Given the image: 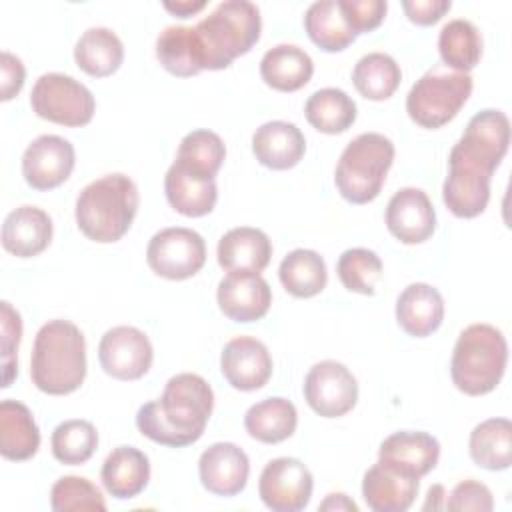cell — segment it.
Here are the masks:
<instances>
[{
  "mask_svg": "<svg viewBox=\"0 0 512 512\" xmlns=\"http://www.w3.org/2000/svg\"><path fill=\"white\" fill-rule=\"evenodd\" d=\"M214 408L210 384L192 372L172 376L158 400L146 402L136 412V426L142 436L156 444L182 448L204 434Z\"/></svg>",
  "mask_w": 512,
  "mask_h": 512,
  "instance_id": "cell-1",
  "label": "cell"
},
{
  "mask_svg": "<svg viewBox=\"0 0 512 512\" xmlns=\"http://www.w3.org/2000/svg\"><path fill=\"white\" fill-rule=\"evenodd\" d=\"M32 384L50 396L78 390L86 378V340L70 320H48L34 338L30 356Z\"/></svg>",
  "mask_w": 512,
  "mask_h": 512,
  "instance_id": "cell-2",
  "label": "cell"
},
{
  "mask_svg": "<svg viewBox=\"0 0 512 512\" xmlns=\"http://www.w3.org/2000/svg\"><path fill=\"white\" fill-rule=\"evenodd\" d=\"M140 194L134 180L122 172L106 174L86 184L76 198V224L94 242H118L132 226Z\"/></svg>",
  "mask_w": 512,
  "mask_h": 512,
  "instance_id": "cell-3",
  "label": "cell"
},
{
  "mask_svg": "<svg viewBox=\"0 0 512 512\" xmlns=\"http://www.w3.org/2000/svg\"><path fill=\"white\" fill-rule=\"evenodd\" d=\"M260 10L248 0H224L194 26L202 70H224L258 42Z\"/></svg>",
  "mask_w": 512,
  "mask_h": 512,
  "instance_id": "cell-4",
  "label": "cell"
},
{
  "mask_svg": "<svg viewBox=\"0 0 512 512\" xmlns=\"http://www.w3.org/2000/svg\"><path fill=\"white\" fill-rule=\"evenodd\" d=\"M508 344L504 334L484 322L466 326L452 350L450 376L454 386L468 396L492 392L506 370Z\"/></svg>",
  "mask_w": 512,
  "mask_h": 512,
  "instance_id": "cell-5",
  "label": "cell"
},
{
  "mask_svg": "<svg viewBox=\"0 0 512 512\" xmlns=\"http://www.w3.org/2000/svg\"><path fill=\"white\" fill-rule=\"evenodd\" d=\"M392 162L394 144L388 136L378 132L358 134L346 144L334 170L340 196L350 204L372 202L380 194Z\"/></svg>",
  "mask_w": 512,
  "mask_h": 512,
  "instance_id": "cell-6",
  "label": "cell"
},
{
  "mask_svg": "<svg viewBox=\"0 0 512 512\" xmlns=\"http://www.w3.org/2000/svg\"><path fill=\"white\" fill-rule=\"evenodd\" d=\"M470 94V74L436 64L410 88L406 96V112L418 126L434 130L448 124L466 104Z\"/></svg>",
  "mask_w": 512,
  "mask_h": 512,
  "instance_id": "cell-7",
  "label": "cell"
},
{
  "mask_svg": "<svg viewBox=\"0 0 512 512\" xmlns=\"http://www.w3.org/2000/svg\"><path fill=\"white\" fill-rule=\"evenodd\" d=\"M30 106L36 116L48 122L76 128L92 120L96 100L76 78L60 72H46L32 86Z\"/></svg>",
  "mask_w": 512,
  "mask_h": 512,
  "instance_id": "cell-8",
  "label": "cell"
},
{
  "mask_svg": "<svg viewBox=\"0 0 512 512\" xmlns=\"http://www.w3.org/2000/svg\"><path fill=\"white\" fill-rule=\"evenodd\" d=\"M494 170L480 160L452 146L448 156V176L442 184V200L458 218L482 214L490 200V182Z\"/></svg>",
  "mask_w": 512,
  "mask_h": 512,
  "instance_id": "cell-9",
  "label": "cell"
},
{
  "mask_svg": "<svg viewBox=\"0 0 512 512\" xmlns=\"http://www.w3.org/2000/svg\"><path fill=\"white\" fill-rule=\"evenodd\" d=\"M146 262L152 272L162 278L186 280L202 270L206 262V242L192 228H162L148 242Z\"/></svg>",
  "mask_w": 512,
  "mask_h": 512,
  "instance_id": "cell-10",
  "label": "cell"
},
{
  "mask_svg": "<svg viewBox=\"0 0 512 512\" xmlns=\"http://www.w3.org/2000/svg\"><path fill=\"white\" fill-rule=\"evenodd\" d=\"M304 398L322 418H340L358 402V382L354 374L336 360L316 362L304 378Z\"/></svg>",
  "mask_w": 512,
  "mask_h": 512,
  "instance_id": "cell-11",
  "label": "cell"
},
{
  "mask_svg": "<svg viewBox=\"0 0 512 512\" xmlns=\"http://www.w3.org/2000/svg\"><path fill=\"white\" fill-rule=\"evenodd\" d=\"M314 488L312 472L304 462L290 456L270 460L258 480V494L274 512H300L308 506Z\"/></svg>",
  "mask_w": 512,
  "mask_h": 512,
  "instance_id": "cell-12",
  "label": "cell"
},
{
  "mask_svg": "<svg viewBox=\"0 0 512 512\" xmlns=\"http://www.w3.org/2000/svg\"><path fill=\"white\" fill-rule=\"evenodd\" d=\"M102 370L116 380L142 378L154 360L148 336L134 326H114L104 332L98 344Z\"/></svg>",
  "mask_w": 512,
  "mask_h": 512,
  "instance_id": "cell-13",
  "label": "cell"
},
{
  "mask_svg": "<svg viewBox=\"0 0 512 512\" xmlns=\"http://www.w3.org/2000/svg\"><path fill=\"white\" fill-rule=\"evenodd\" d=\"M74 146L56 134L34 138L22 154V176L34 190H52L74 170Z\"/></svg>",
  "mask_w": 512,
  "mask_h": 512,
  "instance_id": "cell-14",
  "label": "cell"
},
{
  "mask_svg": "<svg viewBox=\"0 0 512 512\" xmlns=\"http://www.w3.org/2000/svg\"><path fill=\"white\" fill-rule=\"evenodd\" d=\"M220 370L226 382L242 392H252L272 376V356L264 342L254 336H236L228 340L220 354Z\"/></svg>",
  "mask_w": 512,
  "mask_h": 512,
  "instance_id": "cell-15",
  "label": "cell"
},
{
  "mask_svg": "<svg viewBox=\"0 0 512 512\" xmlns=\"http://www.w3.org/2000/svg\"><path fill=\"white\" fill-rule=\"evenodd\" d=\"M386 228L402 244H422L436 230V210L420 188H400L386 206Z\"/></svg>",
  "mask_w": 512,
  "mask_h": 512,
  "instance_id": "cell-16",
  "label": "cell"
},
{
  "mask_svg": "<svg viewBox=\"0 0 512 512\" xmlns=\"http://www.w3.org/2000/svg\"><path fill=\"white\" fill-rule=\"evenodd\" d=\"M220 312L234 322H254L266 316L272 304L270 284L260 274L228 272L216 290Z\"/></svg>",
  "mask_w": 512,
  "mask_h": 512,
  "instance_id": "cell-17",
  "label": "cell"
},
{
  "mask_svg": "<svg viewBox=\"0 0 512 512\" xmlns=\"http://www.w3.org/2000/svg\"><path fill=\"white\" fill-rule=\"evenodd\" d=\"M198 474L208 492L216 496H236L246 488L250 460L234 442H216L200 454Z\"/></svg>",
  "mask_w": 512,
  "mask_h": 512,
  "instance_id": "cell-18",
  "label": "cell"
},
{
  "mask_svg": "<svg viewBox=\"0 0 512 512\" xmlns=\"http://www.w3.org/2000/svg\"><path fill=\"white\" fill-rule=\"evenodd\" d=\"M454 146L496 170L510 146L508 116L502 110H494V108L476 112L468 120L464 134Z\"/></svg>",
  "mask_w": 512,
  "mask_h": 512,
  "instance_id": "cell-19",
  "label": "cell"
},
{
  "mask_svg": "<svg viewBox=\"0 0 512 512\" xmlns=\"http://www.w3.org/2000/svg\"><path fill=\"white\" fill-rule=\"evenodd\" d=\"M440 458L438 440L422 430H400L384 438L378 450V462L410 476L422 478L436 468Z\"/></svg>",
  "mask_w": 512,
  "mask_h": 512,
  "instance_id": "cell-20",
  "label": "cell"
},
{
  "mask_svg": "<svg viewBox=\"0 0 512 512\" xmlns=\"http://www.w3.org/2000/svg\"><path fill=\"white\" fill-rule=\"evenodd\" d=\"M420 488V478L400 472L392 466L376 462L362 478V496L374 512H404L408 510Z\"/></svg>",
  "mask_w": 512,
  "mask_h": 512,
  "instance_id": "cell-21",
  "label": "cell"
},
{
  "mask_svg": "<svg viewBox=\"0 0 512 512\" xmlns=\"http://www.w3.org/2000/svg\"><path fill=\"white\" fill-rule=\"evenodd\" d=\"M252 152L262 166L270 170H288L302 160L306 138L296 124L270 120L252 134Z\"/></svg>",
  "mask_w": 512,
  "mask_h": 512,
  "instance_id": "cell-22",
  "label": "cell"
},
{
  "mask_svg": "<svg viewBox=\"0 0 512 512\" xmlns=\"http://www.w3.org/2000/svg\"><path fill=\"white\" fill-rule=\"evenodd\" d=\"M52 218L38 206H18L2 224V246L16 258H32L44 252L52 240Z\"/></svg>",
  "mask_w": 512,
  "mask_h": 512,
  "instance_id": "cell-23",
  "label": "cell"
},
{
  "mask_svg": "<svg viewBox=\"0 0 512 512\" xmlns=\"http://www.w3.org/2000/svg\"><path fill=\"white\" fill-rule=\"evenodd\" d=\"M216 256L226 272L260 274L270 264L272 242L260 228L238 226L218 240Z\"/></svg>",
  "mask_w": 512,
  "mask_h": 512,
  "instance_id": "cell-24",
  "label": "cell"
},
{
  "mask_svg": "<svg viewBox=\"0 0 512 512\" xmlns=\"http://www.w3.org/2000/svg\"><path fill=\"white\" fill-rule=\"evenodd\" d=\"M442 320L444 298L434 286L414 282L400 292L396 300V322L406 334L426 338L440 328Z\"/></svg>",
  "mask_w": 512,
  "mask_h": 512,
  "instance_id": "cell-25",
  "label": "cell"
},
{
  "mask_svg": "<svg viewBox=\"0 0 512 512\" xmlns=\"http://www.w3.org/2000/svg\"><path fill=\"white\" fill-rule=\"evenodd\" d=\"M164 192L168 204L182 216L200 218L214 210L218 200V188L214 178L196 176L176 162L164 176Z\"/></svg>",
  "mask_w": 512,
  "mask_h": 512,
  "instance_id": "cell-26",
  "label": "cell"
},
{
  "mask_svg": "<svg viewBox=\"0 0 512 512\" xmlns=\"http://www.w3.org/2000/svg\"><path fill=\"white\" fill-rule=\"evenodd\" d=\"M106 492L118 500L138 496L150 480V460L134 446L114 448L100 470Z\"/></svg>",
  "mask_w": 512,
  "mask_h": 512,
  "instance_id": "cell-27",
  "label": "cell"
},
{
  "mask_svg": "<svg viewBox=\"0 0 512 512\" xmlns=\"http://www.w3.org/2000/svg\"><path fill=\"white\" fill-rule=\"evenodd\" d=\"M40 448V430L30 408L18 400L0 402V454L6 460L22 462Z\"/></svg>",
  "mask_w": 512,
  "mask_h": 512,
  "instance_id": "cell-28",
  "label": "cell"
},
{
  "mask_svg": "<svg viewBox=\"0 0 512 512\" xmlns=\"http://www.w3.org/2000/svg\"><path fill=\"white\" fill-rule=\"evenodd\" d=\"M314 74V62L306 50L296 44H278L264 52L260 60L262 80L280 92L304 88Z\"/></svg>",
  "mask_w": 512,
  "mask_h": 512,
  "instance_id": "cell-29",
  "label": "cell"
},
{
  "mask_svg": "<svg viewBox=\"0 0 512 512\" xmlns=\"http://www.w3.org/2000/svg\"><path fill=\"white\" fill-rule=\"evenodd\" d=\"M298 424L296 406L282 396L264 398L252 404L244 414L246 432L264 444H278L288 440Z\"/></svg>",
  "mask_w": 512,
  "mask_h": 512,
  "instance_id": "cell-30",
  "label": "cell"
},
{
  "mask_svg": "<svg viewBox=\"0 0 512 512\" xmlns=\"http://www.w3.org/2000/svg\"><path fill=\"white\" fill-rule=\"evenodd\" d=\"M74 60L86 74L104 78L120 68L124 60V44L110 28L92 26L80 34L74 46Z\"/></svg>",
  "mask_w": 512,
  "mask_h": 512,
  "instance_id": "cell-31",
  "label": "cell"
},
{
  "mask_svg": "<svg viewBox=\"0 0 512 512\" xmlns=\"http://www.w3.org/2000/svg\"><path fill=\"white\" fill-rule=\"evenodd\" d=\"M470 458L484 470H506L512 464V424L508 418H488L474 426L468 440Z\"/></svg>",
  "mask_w": 512,
  "mask_h": 512,
  "instance_id": "cell-32",
  "label": "cell"
},
{
  "mask_svg": "<svg viewBox=\"0 0 512 512\" xmlns=\"http://www.w3.org/2000/svg\"><path fill=\"white\" fill-rule=\"evenodd\" d=\"M278 278L288 294L296 298H312L326 288L328 270L318 252L296 248L282 258Z\"/></svg>",
  "mask_w": 512,
  "mask_h": 512,
  "instance_id": "cell-33",
  "label": "cell"
},
{
  "mask_svg": "<svg viewBox=\"0 0 512 512\" xmlns=\"http://www.w3.org/2000/svg\"><path fill=\"white\" fill-rule=\"evenodd\" d=\"M438 52L446 68L468 74L482 56L480 30L466 18L446 22L438 34Z\"/></svg>",
  "mask_w": 512,
  "mask_h": 512,
  "instance_id": "cell-34",
  "label": "cell"
},
{
  "mask_svg": "<svg viewBox=\"0 0 512 512\" xmlns=\"http://www.w3.org/2000/svg\"><path fill=\"white\" fill-rule=\"evenodd\" d=\"M156 58L164 70L180 78L202 72L194 26H166L156 38Z\"/></svg>",
  "mask_w": 512,
  "mask_h": 512,
  "instance_id": "cell-35",
  "label": "cell"
},
{
  "mask_svg": "<svg viewBox=\"0 0 512 512\" xmlns=\"http://www.w3.org/2000/svg\"><path fill=\"white\" fill-rule=\"evenodd\" d=\"M304 28L308 38L326 52H340L356 40L336 0L312 2L304 12Z\"/></svg>",
  "mask_w": 512,
  "mask_h": 512,
  "instance_id": "cell-36",
  "label": "cell"
},
{
  "mask_svg": "<svg viewBox=\"0 0 512 512\" xmlns=\"http://www.w3.org/2000/svg\"><path fill=\"white\" fill-rule=\"evenodd\" d=\"M402 70L398 62L386 52L364 54L352 70V82L366 100H388L400 86Z\"/></svg>",
  "mask_w": 512,
  "mask_h": 512,
  "instance_id": "cell-37",
  "label": "cell"
},
{
  "mask_svg": "<svg viewBox=\"0 0 512 512\" xmlns=\"http://www.w3.org/2000/svg\"><path fill=\"white\" fill-rule=\"evenodd\" d=\"M356 102L340 88L316 90L304 106L306 120L324 134H340L356 120Z\"/></svg>",
  "mask_w": 512,
  "mask_h": 512,
  "instance_id": "cell-38",
  "label": "cell"
},
{
  "mask_svg": "<svg viewBox=\"0 0 512 512\" xmlns=\"http://www.w3.org/2000/svg\"><path fill=\"white\" fill-rule=\"evenodd\" d=\"M224 158H226V146L222 138L212 130L200 128V130L188 132L180 140L174 162L196 176L214 178Z\"/></svg>",
  "mask_w": 512,
  "mask_h": 512,
  "instance_id": "cell-39",
  "label": "cell"
},
{
  "mask_svg": "<svg viewBox=\"0 0 512 512\" xmlns=\"http://www.w3.org/2000/svg\"><path fill=\"white\" fill-rule=\"evenodd\" d=\"M52 454L58 462L68 466L84 464L98 448V432L92 422L72 418L60 422L50 438Z\"/></svg>",
  "mask_w": 512,
  "mask_h": 512,
  "instance_id": "cell-40",
  "label": "cell"
},
{
  "mask_svg": "<svg viewBox=\"0 0 512 512\" xmlns=\"http://www.w3.org/2000/svg\"><path fill=\"white\" fill-rule=\"evenodd\" d=\"M336 272L346 290L372 296L382 278V260L374 250L348 248L340 254Z\"/></svg>",
  "mask_w": 512,
  "mask_h": 512,
  "instance_id": "cell-41",
  "label": "cell"
},
{
  "mask_svg": "<svg viewBox=\"0 0 512 512\" xmlns=\"http://www.w3.org/2000/svg\"><path fill=\"white\" fill-rule=\"evenodd\" d=\"M50 506L56 512H76V510H106L102 492L82 476H62L54 482L50 490Z\"/></svg>",
  "mask_w": 512,
  "mask_h": 512,
  "instance_id": "cell-42",
  "label": "cell"
},
{
  "mask_svg": "<svg viewBox=\"0 0 512 512\" xmlns=\"http://www.w3.org/2000/svg\"><path fill=\"white\" fill-rule=\"evenodd\" d=\"M0 326H2V388H8L18 374V360L16 350L22 338V318L18 310L12 308L10 302H0Z\"/></svg>",
  "mask_w": 512,
  "mask_h": 512,
  "instance_id": "cell-43",
  "label": "cell"
},
{
  "mask_svg": "<svg viewBox=\"0 0 512 512\" xmlns=\"http://www.w3.org/2000/svg\"><path fill=\"white\" fill-rule=\"evenodd\" d=\"M338 8L354 34L378 28L386 16V0H336Z\"/></svg>",
  "mask_w": 512,
  "mask_h": 512,
  "instance_id": "cell-44",
  "label": "cell"
},
{
  "mask_svg": "<svg viewBox=\"0 0 512 512\" xmlns=\"http://www.w3.org/2000/svg\"><path fill=\"white\" fill-rule=\"evenodd\" d=\"M444 508L448 510H478V512H490L494 508V498L492 492L486 484L478 480H462L458 482L450 496L446 498Z\"/></svg>",
  "mask_w": 512,
  "mask_h": 512,
  "instance_id": "cell-45",
  "label": "cell"
},
{
  "mask_svg": "<svg viewBox=\"0 0 512 512\" xmlns=\"http://www.w3.org/2000/svg\"><path fill=\"white\" fill-rule=\"evenodd\" d=\"M26 70L18 56L4 50L0 56V100L8 102L12 100L24 86Z\"/></svg>",
  "mask_w": 512,
  "mask_h": 512,
  "instance_id": "cell-46",
  "label": "cell"
},
{
  "mask_svg": "<svg viewBox=\"0 0 512 512\" xmlns=\"http://www.w3.org/2000/svg\"><path fill=\"white\" fill-rule=\"evenodd\" d=\"M452 8L450 0H402L408 20L418 26L436 24Z\"/></svg>",
  "mask_w": 512,
  "mask_h": 512,
  "instance_id": "cell-47",
  "label": "cell"
},
{
  "mask_svg": "<svg viewBox=\"0 0 512 512\" xmlns=\"http://www.w3.org/2000/svg\"><path fill=\"white\" fill-rule=\"evenodd\" d=\"M318 510H336V512H358V506H356V502L354 500H350L346 494H342V492H334V494H328L322 502H320V506H318Z\"/></svg>",
  "mask_w": 512,
  "mask_h": 512,
  "instance_id": "cell-48",
  "label": "cell"
},
{
  "mask_svg": "<svg viewBox=\"0 0 512 512\" xmlns=\"http://www.w3.org/2000/svg\"><path fill=\"white\" fill-rule=\"evenodd\" d=\"M162 6L178 18H188V16L200 12L206 6V0H176V2H164Z\"/></svg>",
  "mask_w": 512,
  "mask_h": 512,
  "instance_id": "cell-49",
  "label": "cell"
},
{
  "mask_svg": "<svg viewBox=\"0 0 512 512\" xmlns=\"http://www.w3.org/2000/svg\"><path fill=\"white\" fill-rule=\"evenodd\" d=\"M444 496H446V492H444V486L442 484H434L430 490H428V494H426V502H424V510H440V508H444V504H446V500H444Z\"/></svg>",
  "mask_w": 512,
  "mask_h": 512,
  "instance_id": "cell-50",
  "label": "cell"
}]
</instances>
